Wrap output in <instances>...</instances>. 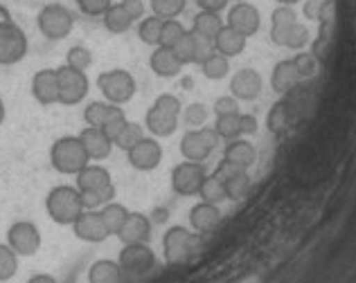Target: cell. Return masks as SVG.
I'll list each match as a JSON object with an SVG mask.
<instances>
[{
  "mask_svg": "<svg viewBox=\"0 0 356 283\" xmlns=\"http://www.w3.org/2000/svg\"><path fill=\"white\" fill-rule=\"evenodd\" d=\"M45 212L57 225H72L83 212L81 191L77 187L59 185L45 196Z\"/></svg>",
  "mask_w": 356,
  "mask_h": 283,
  "instance_id": "obj_1",
  "label": "cell"
},
{
  "mask_svg": "<svg viewBox=\"0 0 356 283\" xmlns=\"http://www.w3.org/2000/svg\"><path fill=\"white\" fill-rule=\"evenodd\" d=\"M50 162L54 171L63 175H77L86 164H90V157L83 148L79 135H65L59 137L50 148Z\"/></svg>",
  "mask_w": 356,
  "mask_h": 283,
  "instance_id": "obj_2",
  "label": "cell"
},
{
  "mask_svg": "<svg viewBox=\"0 0 356 283\" xmlns=\"http://www.w3.org/2000/svg\"><path fill=\"white\" fill-rule=\"evenodd\" d=\"M36 25H39V30L45 39L61 41L72 32L74 16L68 7H63L59 3H50L41 9L39 16H36Z\"/></svg>",
  "mask_w": 356,
  "mask_h": 283,
  "instance_id": "obj_3",
  "label": "cell"
},
{
  "mask_svg": "<svg viewBox=\"0 0 356 283\" xmlns=\"http://www.w3.org/2000/svg\"><path fill=\"white\" fill-rule=\"evenodd\" d=\"M196 248H199V236L187 228H181V225H174V228H170L163 236L165 261L172 263V266L185 263L196 252Z\"/></svg>",
  "mask_w": 356,
  "mask_h": 283,
  "instance_id": "obj_4",
  "label": "cell"
},
{
  "mask_svg": "<svg viewBox=\"0 0 356 283\" xmlns=\"http://www.w3.org/2000/svg\"><path fill=\"white\" fill-rule=\"evenodd\" d=\"M97 88L104 94V99L108 103H115V106H122V103H127L134 99L136 94V79L134 74L122 70V68H115V70H106L102 72L97 77Z\"/></svg>",
  "mask_w": 356,
  "mask_h": 283,
  "instance_id": "obj_5",
  "label": "cell"
},
{
  "mask_svg": "<svg viewBox=\"0 0 356 283\" xmlns=\"http://www.w3.org/2000/svg\"><path fill=\"white\" fill-rule=\"evenodd\" d=\"M57 81H59V103H63V106H77V103L86 99L90 88L86 72L74 70L70 65H59Z\"/></svg>",
  "mask_w": 356,
  "mask_h": 283,
  "instance_id": "obj_6",
  "label": "cell"
},
{
  "mask_svg": "<svg viewBox=\"0 0 356 283\" xmlns=\"http://www.w3.org/2000/svg\"><path fill=\"white\" fill-rule=\"evenodd\" d=\"M219 142V135L214 133V128H192L181 137V153L190 162H205L210 157Z\"/></svg>",
  "mask_w": 356,
  "mask_h": 283,
  "instance_id": "obj_7",
  "label": "cell"
},
{
  "mask_svg": "<svg viewBox=\"0 0 356 283\" xmlns=\"http://www.w3.org/2000/svg\"><path fill=\"white\" fill-rule=\"evenodd\" d=\"M118 263L124 275L129 277H140L147 275L149 270H154L156 266V254L149 248V243H131V245H122Z\"/></svg>",
  "mask_w": 356,
  "mask_h": 283,
  "instance_id": "obj_8",
  "label": "cell"
},
{
  "mask_svg": "<svg viewBox=\"0 0 356 283\" xmlns=\"http://www.w3.org/2000/svg\"><path fill=\"white\" fill-rule=\"evenodd\" d=\"M27 54V36L12 21H0V65H14Z\"/></svg>",
  "mask_w": 356,
  "mask_h": 283,
  "instance_id": "obj_9",
  "label": "cell"
},
{
  "mask_svg": "<svg viewBox=\"0 0 356 283\" xmlns=\"http://www.w3.org/2000/svg\"><path fill=\"white\" fill-rule=\"evenodd\" d=\"M7 245L18 257H34L41 250V232L30 221H16L7 230Z\"/></svg>",
  "mask_w": 356,
  "mask_h": 283,
  "instance_id": "obj_10",
  "label": "cell"
},
{
  "mask_svg": "<svg viewBox=\"0 0 356 283\" xmlns=\"http://www.w3.org/2000/svg\"><path fill=\"white\" fill-rule=\"evenodd\" d=\"M205 164L203 162H190V160H185V162L176 164L172 169V189L178 194V196H196L199 194V189L205 180Z\"/></svg>",
  "mask_w": 356,
  "mask_h": 283,
  "instance_id": "obj_11",
  "label": "cell"
},
{
  "mask_svg": "<svg viewBox=\"0 0 356 283\" xmlns=\"http://www.w3.org/2000/svg\"><path fill=\"white\" fill-rule=\"evenodd\" d=\"M129 164L136 171H154L163 162V146L156 137H143L134 148L127 151Z\"/></svg>",
  "mask_w": 356,
  "mask_h": 283,
  "instance_id": "obj_12",
  "label": "cell"
},
{
  "mask_svg": "<svg viewBox=\"0 0 356 283\" xmlns=\"http://www.w3.org/2000/svg\"><path fill=\"white\" fill-rule=\"evenodd\" d=\"M72 232L79 241L86 243H104L108 239V232L99 216V209H83L79 214V218L72 223Z\"/></svg>",
  "mask_w": 356,
  "mask_h": 283,
  "instance_id": "obj_13",
  "label": "cell"
},
{
  "mask_svg": "<svg viewBox=\"0 0 356 283\" xmlns=\"http://www.w3.org/2000/svg\"><path fill=\"white\" fill-rule=\"evenodd\" d=\"M32 97L41 103V106H52L59 103V81H57V70L45 68L39 70L32 77Z\"/></svg>",
  "mask_w": 356,
  "mask_h": 283,
  "instance_id": "obj_14",
  "label": "cell"
},
{
  "mask_svg": "<svg viewBox=\"0 0 356 283\" xmlns=\"http://www.w3.org/2000/svg\"><path fill=\"white\" fill-rule=\"evenodd\" d=\"M226 25L232 27V30H237L239 34H243L248 39V36L257 34L259 25H261V18H259L257 7H252L250 3H237L228 12V23Z\"/></svg>",
  "mask_w": 356,
  "mask_h": 283,
  "instance_id": "obj_15",
  "label": "cell"
},
{
  "mask_svg": "<svg viewBox=\"0 0 356 283\" xmlns=\"http://www.w3.org/2000/svg\"><path fill=\"white\" fill-rule=\"evenodd\" d=\"M118 239L122 241V245L149 243L152 241V221L143 212H129V218L118 232Z\"/></svg>",
  "mask_w": 356,
  "mask_h": 283,
  "instance_id": "obj_16",
  "label": "cell"
},
{
  "mask_svg": "<svg viewBox=\"0 0 356 283\" xmlns=\"http://www.w3.org/2000/svg\"><path fill=\"white\" fill-rule=\"evenodd\" d=\"M230 92L235 99L241 101H252L259 97L261 92V77L257 70L252 68H243L235 72V77L230 79Z\"/></svg>",
  "mask_w": 356,
  "mask_h": 283,
  "instance_id": "obj_17",
  "label": "cell"
},
{
  "mask_svg": "<svg viewBox=\"0 0 356 283\" xmlns=\"http://www.w3.org/2000/svg\"><path fill=\"white\" fill-rule=\"evenodd\" d=\"M178 119H181V115H176V112H170V110H165V108L154 103V106L147 110L145 126L149 128V133L156 135V137H170L176 133Z\"/></svg>",
  "mask_w": 356,
  "mask_h": 283,
  "instance_id": "obj_18",
  "label": "cell"
},
{
  "mask_svg": "<svg viewBox=\"0 0 356 283\" xmlns=\"http://www.w3.org/2000/svg\"><path fill=\"white\" fill-rule=\"evenodd\" d=\"M79 139L83 148H86V153L90 160H95V162H99V160H106L111 155V151H113V142H111L104 130L97 128V126H86L79 133Z\"/></svg>",
  "mask_w": 356,
  "mask_h": 283,
  "instance_id": "obj_19",
  "label": "cell"
},
{
  "mask_svg": "<svg viewBox=\"0 0 356 283\" xmlns=\"http://www.w3.org/2000/svg\"><path fill=\"white\" fill-rule=\"evenodd\" d=\"M149 68L154 70L156 77L174 79V77H178V74H181L183 63L176 59V54L170 50V47L158 45V47H154L152 56H149Z\"/></svg>",
  "mask_w": 356,
  "mask_h": 283,
  "instance_id": "obj_20",
  "label": "cell"
},
{
  "mask_svg": "<svg viewBox=\"0 0 356 283\" xmlns=\"http://www.w3.org/2000/svg\"><path fill=\"white\" fill-rule=\"evenodd\" d=\"M221 223V209L210 203H196L190 209V225L196 234H210Z\"/></svg>",
  "mask_w": 356,
  "mask_h": 283,
  "instance_id": "obj_21",
  "label": "cell"
},
{
  "mask_svg": "<svg viewBox=\"0 0 356 283\" xmlns=\"http://www.w3.org/2000/svg\"><path fill=\"white\" fill-rule=\"evenodd\" d=\"M108 185H113V178H111L108 169L102 164H86L77 173V189L81 194L97 191V189H104Z\"/></svg>",
  "mask_w": 356,
  "mask_h": 283,
  "instance_id": "obj_22",
  "label": "cell"
},
{
  "mask_svg": "<svg viewBox=\"0 0 356 283\" xmlns=\"http://www.w3.org/2000/svg\"><path fill=\"white\" fill-rule=\"evenodd\" d=\"M270 41L291 50H302L309 43V30L302 23H293L289 27H270Z\"/></svg>",
  "mask_w": 356,
  "mask_h": 283,
  "instance_id": "obj_23",
  "label": "cell"
},
{
  "mask_svg": "<svg viewBox=\"0 0 356 283\" xmlns=\"http://www.w3.org/2000/svg\"><path fill=\"white\" fill-rule=\"evenodd\" d=\"M212 43H214V50L223 56H228V59L230 56H239L243 50H246V36L239 34L237 30H232L228 25L221 27L219 34L212 39Z\"/></svg>",
  "mask_w": 356,
  "mask_h": 283,
  "instance_id": "obj_24",
  "label": "cell"
},
{
  "mask_svg": "<svg viewBox=\"0 0 356 283\" xmlns=\"http://www.w3.org/2000/svg\"><path fill=\"white\" fill-rule=\"evenodd\" d=\"M298 81H300V74H298L293 59L280 61L273 68V74H270V86H273V90L280 94L293 90L298 86Z\"/></svg>",
  "mask_w": 356,
  "mask_h": 283,
  "instance_id": "obj_25",
  "label": "cell"
},
{
  "mask_svg": "<svg viewBox=\"0 0 356 283\" xmlns=\"http://www.w3.org/2000/svg\"><path fill=\"white\" fill-rule=\"evenodd\" d=\"M124 272H122L118 261L99 259L88 268V283H122Z\"/></svg>",
  "mask_w": 356,
  "mask_h": 283,
  "instance_id": "obj_26",
  "label": "cell"
},
{
  "mask_svg": "<svg viewBox=\"0 0 356 283\" xmlns=\"http://www.w3.org/2000/svg\"><path fill=\"white\" fill-rule=\"evenodd\" d=\"M223 157H228V160H232V162L241 164L243 169H250L252 164L257 162V151H255V146H252L248 139L237 137V139H230L228 144H226Z\"/></svg>",
  "mask_w": 356,
  "mask_h": 283,
  "instance_id": "obj_27",
  "label": "cell"
},
{
  "mask_svg": "<svg viewBox=\"0 0 356 283\" xmlns=\"http://www.w3.org/2000/svg\"><path fill=\"white\" fill-rule=\"evenodd\" d=\"M99 216H102V221H104V228H106L108 236H118V232L122 230V225H124L127 218H129V209L124 205H120V203L113 200V203L102 207Z\"/></svg>",
  "mask_w": 356,
  "mask_h": 283,
  "instance_id": "obj_28",
  "label": "cell"
},
{
  "mask_svg": "<svg viewBox=\"0 0 356 283\" xmlns=\"http://www.w3.org/2000/svg\"><path fill=\"white\" fill-rule=\"evenodd\" d=\"M223 25H226V23H223V18L219 14H214V12H199V14L194 16L190 32L199 34V36H205V39H214Z\"/></svg>",
  "mask_w": 356,
  "mask_h": 283,
  "instance_id": "obj_29",
  "label": "cell"
},
{
  "mask_svg": "<svg viewBox=\"0 0 356 283\" xmlns=\"http://www.w3.org/2000/svg\"><path fill=\"white\" fill-rule=\"evenodd\" d=\"M102 21H104V27L111 34H124V32L131 30V27H134V21L127 16V12L122 9L120 3L111 5L104 12V16H102Z\"/></svg>",
  "mask_w": 356,
  "mask_h": 283,
  "instance_id": "obj_30",
  "label": "cell"
},
{
  "mask_svg": "<svg viewBox=\"0 0 356 283\" xmlns=\"http://www.w3.org/2000/svg\"><path fill=\"white\" fill-rule=\"evenodd\" d=\"M163 21H165V18L156 16V14L145 16L143 21H140V25H138V36H140V41H143L145 45H152V47H158V45H161Z\"/></svg>",
  "mask_w": 356,
  "mask_h": 283,
  "instance_id": "obj_31",
  "label": "cell"
},
{
  "mask_svg": "<svg viewBox=\"0 0 356 283\" xmlns=\"http://www.w3.org/2000/svg\"><path fill=\"white\" fill-rule=\"evenodd\" d=\"M118 108L120 106H115V103H108V101H90L86 106V110H83V119H86L88 126L102 128L106 124V119L113 115Z\"/></svg>",
  "mask_w": 356,
  "mask_h": 283,
  "instance_id": "obj_32",
  "label": "cell"
},
{
  "mask_svg": "<svg viewBox=\"0 0 356 283\" xmlns=\"http://www.w3.org/2000/svg\"><path fill=\"white\" fill-rule=\"evenodd\" d=\"M203 203H210V205H219L221 200H226V187H223V180L219 175H205V180L199 189V194Z\"/></svg>",
  "mask_w": 356,
  "mask_h": 283,
  "instance_id": "obj_33",
  "label": "cell"
},
{
  "mask_svg": "<svg viewBox=\"0 0 356 283\" xmlns=\"http://www.w3.org/2000/svg\"><path fill=\"white\" fill-rule=\"evenodd\" d=\"M289 121H291V110H289V103L286 101L273 103V108L268 110V117H266V126H268L270 133L282 135L284 130L289 128Z\"/></svg>",
  "mask_w": 356,
  "mask_h": 283,
  "instance_id": "obj_34",
  "label": "cell"
},
{
  "mask_svg": "<svg viewBox=\"0 0 356 283\" xmlns=\"http://www.w3.org/2000/svg\"><path fill=\"white\" fill-rule=\"evenodd\" d=\"M201 70H203V74L208 79L219 81L230 72V61H228V56H223V54H219L217 50H214L208 59L201 63Z\"/></svg>",
  "mask_w": 356,
  "mask_h": 283,
  "instance_id": "obj_35",
  "label": "cell"
},
{
  "mask_svg": "<svg viewBox=\"0 0 356 283\" xmlns=\"http://www.w3.org/2000/svg\"><path fill=\"white\" fill-rule=\"evenodd\" d=\"M223 187H226V200H241V198H246L250 191L248 171L237 173V175L228 178V180H223Z\"/></svg>",
  "mask_w": 356,
  "mask_h": 283,
  "instance_id": "obj_36",
  "label": "cell"
},
{
  "mask_svg": "<svg viewBox=\"0 0 356 283\" xmlns=\"http://www.w3.org/2000/svg\"><path fill=\"white\" fill-rule=\"evenodd\" d=\"M115 185H108L104 189H97V191H88V194H81V200H83V209H102L104 205L113 203L115 200Z\"/></svg>",
  "mask_w": 356,
  "mask_h": 283,
  "instance_id": "obj_37",
  "label": "cell"
},
{
  "mask_svg": "<svg viewBox=\"0 0 356 283\" xmlns=\"http://www.w3.org/2000/svg\"><path fill=\"white\" fill-rule=\"evenodd\" d=\"M143 137H145V126H140L138 121H127V126L122 128V133L115 137L113 146H118L122 151H129V148H134Z\"/></svg>",
  "mask_w": 356,
  "mask_h": 283,
  "instance_id": "obj_38",
  "label": "cell"
},
{
  "mask_svg": "<svg viewBox=\"0 0 356 283\" xmlns=\"http://www.w3.org/2000/svg\"><path fill=\"white\" fill-rule=\"evenodd\" d=\"M214 133H217L221 139H237L241 137V124H239V112L237 115H221L214 121Z\"/></svg>",
  "mask_w": 356,
  "mask_h": 283,
  "instance_id": "obj_39",
  "label": "cell"
},
{
  "mask_svg": "<svg viewBox=\"0 0 356 283\" xmlns=\"http://www.w3.org/2000/svg\"><path fill=\"white\" fill-rule=\"evenodd\" d=\"M187 34V30L183 27V23L178 21V18H165L163 21V32H161V45L163 47H172L183 39Z\"/></svg>",
  "mask_w": 356,
  "mask_h": 283,
  "instance_id": "obj_40",
  "label": "cell"
},
{
  "mask_svg": "<svg viewBox=\"0 0 356 283\" xmlns=\"http://www.w3.org/2000/svg\"><path fill=\"white\" fill-rule=\"evenodd\" d=\"M18 270V254L9 245L0 243V283L14 279Z\"/></svg>",
  "mask_w": 356,
  "mask_h": 283,
  "instance_id": "obj_41",
  "label": "cell"
},
{
  "mask_svg": "<svg viewBox=\"0 0 356 283\" xmlns=\"http://www.w3.org/2000/svg\"><path fill=\"white\" fill-rule=\"evenodd\" d=\"M187 0H152V14L161 18H176L185 12Z\"/></svg>",
  "mask_w": 356,
  "mask_h": 283,
  "instance_id": "obj_42",
  "label": "cell"
},
{
  "mask_svg": "<svg viewBox=\"0 0 356 283\" xmlns=\"http://www.w3.org/2000/svg\"><path fill=\"white\" fill-rule=\"evenodd\" d=\"M65 65H70V68H74V70L86 72L90 65H92V54H90V50H86L83 45L70 47L68 56H65Z\"/></svg>",
  "mask_w": 356,
  "mask_h": 283,
  "instance_id": "obj_43",
  "label": "cell"
},
{
  "mask_svg": "<svg viewBox=\"0 0 356 283\" xmlns=\"http://www.w3.org/2000/svg\"><path fill=\"white\" fill-rule=\"evenodd\" d=\"M181 117L187 126L201 128L205 124V119H208V108H205L203 103H190V106H185L181 110Z\"/></svg>",
  "mask_w": 356,
  "mask_h": 283,
  "instance_id": "obj_44",
  "label": "cell"
},
{
  "mask_svg": "<svg viewBox=\"0 0 356 283\" xmlns=\"http://www.w3.org/2000/svg\"><path fill=\"white\" fill-rule=\"evenodd\" d=\"M172 52L176 54V59L183 65L194 63V34L187 30V34L183 36V39L172 47Z\"/></svg>",
  "mask_w": 356,
  "mask_h": 283,
  "instance_id": "obj_45",
  "label": "cell"
},
{
  "mask_svg": "<svg viewBox=\"0 0 356 283\" xmlns=\"http://www.w3.org/2000/svg\"><path fill=\"white\" fill-rule=\"evenodd\" d=\"M293 63H296V68H298L300 79L314 77V74L318 72V59H316L314 52H300V54H296Z\"/></svg>",
  "mask_w": 356,
  "mask_h": 283,
  "instance_id": "obj_46",
  "label": "cell"
},
{
  "mask_svg": "<svg viewBox=\"0 0 356 283\" xmlns=\"http://www.w3.org/2000/svg\"><path fill=\"white\" fill-rule=\"evenodd\" d=\"M127 115H124V110H122V108H118L115 112H113V115H111L108 119H106V124L104 126H102V130H104V135L111 139V142H115V137L122 133V128H124L127 126Z\"/></svg>",
  "mask_w": 356,
  "mask_h": 283,
  "instance_id": "obj_47",
  "label": "cell"
},
{
  "mask_svg": "<svg viewBox=\"0 0 356 283\" xmlns=\"http://www.w3.org/2000/svg\"><path fill=\"white\" fill-rule=\"evenodd\" d=\"M293 23H298V14L289 5H280L273 12V16H270V27H289Z\"/></svg>",
  "mask_w": 356,
  "mask_h": 283,
  "instance_id": "obj_48",
  "label": "cell"
},
{
  "mask_svg": "<svg viewBox=\"0 0 356 283\" xmlns=\"http://www.w3.org/2000/svg\"><path fill=\"white\" fill-rule=\"evenodd\" d=\"M74 3L86 16H104L106 9L113 5V0H74Z\"/></svg>",
  "mask_w": 356,
  "mask_h": 283,
  "instance_id": "obj_49",
  "label": "cell"
},
{
  "mask_svg": "<svg viewBox=\"0 0 356 283\" xmlns=\"http://www.w3.org/2000/svg\"><path fill=\"white\" fill-rule=\"evenodd\" d=\"M214 52V43L212 39H205V36L194 34V63H203L208 56Z\"/></svg>",
  "mask_w": 356,
  "mask_h": 283,
  "instance_id": "obj_50",
  "label": "cell"
},
{
  "mask_svg": "<svg viewBox=\"0 0 356 283\" xmlns=\"http://www.w3.org/2000/svg\"><path fill=\"white\" fill-rule=\"evenodd\" d=\"M243 171H248V169H243L241 164L232 162V160H228V157H223L221 162L217 164V169H214V175H219L221 180H228V178L237 175V173H243Z\"/></svg>",
  "mask_w": 356,
  "mask_h": 283,
  "instance_id": "obj_51",
  "label": "cell"
},
{
  "mask_svg": "<svg viewBox=\"0 0 356 283\" xmlns=\"http://www.w3.org/2000/svg\"><path fill=\"white\" fill-rule=\"evenodd\" d=\"M214 112H217V117L221 115H237L239 112V101L232 97H219L217 101H214Z\"/></svg>",
  "mask_w": 356,
  "mask_h": 283,
  "instance_id": "obj_52",
  "label": "cell"
},
{
  "mask_svg": "<svg viewBox=\"0 0 356 283\" xmlns=\"http://www.w3.org/2000/svg\"><path fill=\"white\" fill-rule=\"evenodd\" d=\"M120 5L122 9L127 12V16L131 18V21H143L145 18V12H147V7L143 0H120Z\"/></svg>",
  "mask_w": 356,
  "mask_h": 283,
  "instance_id": "obj_53",
  "label": "cell"
},
{
  "mask_svg": "<svg viewBox=\"0 0 356 283\" xmlns=\"http://www.w3.org/2000/svg\"><path fill=\"white\" fill-rule=\"evenodd\" d=\"M336 18V0H323L321 3V12H318V21L323 27H332Z\"/></svg>",
  "mask_w": 356,
  "mask_h": 283,
  "instance_id": "obj_54",
  "label": "cell"
},
{
  "mask_svg": "<svg viewBox=\"0 0 356 283\" xmlns=\"http://www.w3.org/2000/svg\"><path fill=\"white\" fill-rule=\"evenodd\" d=\"M154 103L165 108V110H170V112H176V115H181V110H183L181 101H178V97H174V94H161Z\"/></svg>",
  "mask_w": 356,
  "mask_h": 283,
  "instance_id": "obj_55",
  "label": "cell"
},
{
  "mask_svg": "<svg viewBox=\"0 0 356 283\" xmlns=\"http://www.w3.org/2000/svg\"><path fill=\"white\" fill-rule=\"evenodd\" d=\"M196 5H199L201 12H214V14H219L221 9H226L228 0H196Z\"/></svg>",
  "mask_w": 356,
  "mask_h": 283,
  "instance_id": "obj_56",
  "label": "cell"
},
{
  "mask_svg": "<svg viewBox=\"0 0 356 283\" xmlns=\"http://www.w3.org/2000/svg\"><path fill=\"white\" fill-rule=\"evenodd\" d=\"M239 124H241V135L257 133V119L252 115H239Z\"/></svg>",
  "mask_w": 356,
  "mask_h": 283,
  "instance_id": "obj_57",
  "label": "cell"
},
{
  "mask_svg": "<svg viewBox=\"0 0 356 283\" xmlns=\"http://www.w3.org/2000/svg\"><path fill=\"white\" fill-rule=\"evenodd\" d=\"M321 3H323V0H307V3H305V16H307V18H312V21H318Z\"/></svg>",
  "mask_w": 356,
  "mask_h": 283,
  "instance_id": "obj_58",
  "label": "cell"
},
{
  "mask_svg": "<svg viewBox=\"0 0 356 283\" xmlns=\"http://www.w3.org/2000/svg\"><path fill=\"white\" fill-rule=\"evenodd\" d=\"M27 283H59V281L52 275H34V277L27 279Z\"/></svg>",
  "mask_w": 356,
  "mask_h": 283,
  "instance_id": "obj_59",
  "label": "cell"
},
{
  "mask_svg": "<svg viewBox=\"0 0 356 283\" xmlns=\"http://www.w3.org/2000/svg\"><path fill=\"white\" fill-rule=\"evenodd\" d=\"M5 115H7V110H5V101H3V97H0V126H3Z\"/></svg>",
  "mask_w": 356,
  "mask_h": 283,
  "instance_id": "obj_60",
  "label": "cell"
},
{
  "mask_svg": "<svg viewBox=\"0 0 356 283\" xmlns=\"http://www.w3.org/2000/svg\"><path fill=\"white\" fill-rule=\"evenodd\" d=\"M280 5H289V7H293L296 3H300V0H277Z\"/></svg>",
  "mask_w": 356,
  "mask_h": 283,
  "instance_id": "obj_61",
  "label": "cell"
},
{
  "mask_svg": "<svg viewBox=\"0 0 356 283\" xmlns=\"http://www.w3.org/2000/svg\"><path fill=\"white\" fill-rule=\"evenodd\" d=\"M237 3H243V0H237Z\"/></svg>",
  "mask_w": 356,
  "mask_h": 283,
  "instance_id": "obj_62",
  "label": "cell"
}]
</instances>
